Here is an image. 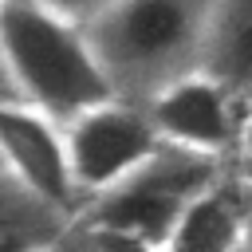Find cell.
Instances as JSON below:
<instances>
[{
    "label": "cell",
    "instance_id": "cell-1",
    "mask_svg": "<svg viewBox=\"0 0 252 252\" xmlns=\"http://www.w3.org/2000/svg\"><path fill=\"white\" fill-rule=\"evenodd\" d=\"M0 59L4 98L32 102L59 122L122 94L91 28L39 0H0Z\"/></svg>",
    "mask_w": 252,
    "mask_h": 252
},
{
    "label": "cell",
    "instance_id": "cell-2",
    "mask_svg": "<svg viewBox=\"0 0 252 252\" xmlns=\"http://www.w3.org/2000/svg\"><path fill=\"white\" fill-rule=\"evenodd\" d=\"M217 0H118L91 39L126 98L146 102L165 83L201 71Z\"/></svg>",
    "mask_w": 252,
    "mask_h": 252
},
{
    "label": "cell",
    "instance_id": "cell-3",
    "mask_svg": "<svg viewBox=\"0 0 252 252\" xmlns=\"http://www.w3.org/2000/svg\"><path fill=\"white\" fill-rule=\"evenodd\" d=\"M232 165L236 161H220V158H209V154L165 146L158 158H150L126 181H118L114 189L94 197L79 220L122 232L150 252H165L185 209L209 185H217Z\"/></svg>",
    "mask_w": 252,
    "mask_h": 252
},
{
    "label": "cell",
    "instance_id": "cell-4",
    "mask_svg": "<svg viewBox=\"0 0 252 252\" xmlns=\"http://www.w3.org/2000/svg\"><path fill=\"white\" fill-rule=\"evenodd\" d=\"M63 130H67L71 165H75L79 189L87 193V205L102 197L106 189H114L118 181H126L134 169H142L150 158H158L169 146L161 130L154 126L146 102L126 98V94L87 106L83 114L63 122Z\"/></svg>",
    "mask_w": 252,
    "mask_h": 252
},
{
    "label": "cell",
    "instance_id": "cell-5",
    "mask_svg": "<svg viewBox=\"0 0 252 252\" xmlns=\"http://www.w3.org/2000/svg\"><path fill=\"white\" fill-rule=\"evenodd\" d=\"M146 110L169 146L209 154L220 161H236L244 94L232 91L220 75H213L205 67L189 71V75L165 83L158 94H150Z\"/></svg>",
    "mask_w": 252,
    "mask_h": 252
},
{
    "label": "cell",
    "instance_id": "cell-6",
    "mask_svg": "<svg viewBox=\"0 0 252 252\" xmlns=\"http://www.w3.org/2000/svg\"><path fill=\"white\" fill-rule=\"evenodd\" d=\"M0 150H4V173H12L20 185H28L43 201L59 205L75 220L87 213V193L79 189L71 150H67V130L59 118L43 114L32 102L4 98Z\"/></svg>",
    "mask_w": 252,
    "mask_h": 252
},
{
    "label": "cell",
    "instance_id": "cell-7",
    "mask_svg": "<svg viewBox=\"0 0 252 252\" xmlns=\"http://www.w3.org/2000/svg\"><path fill=\"white\" fill-rule=\"evenodd\" d=\"M165 252H248V185L236 165L185 209Z\"/></svg>",
    "mask_w": 252,
    "mask_h": 252
},
{
    "label": "cell",
    "instance_id": "cell-8",
    "mask_svg": "<svg viewBox=\"0 0 252 252\" xmlns=\"http://www.w3.org/2000/svg\"><path fill=\"white\" fill-rule=\"evenodd\" d=\"M0 185V252H51L79 224L71 213L20 185L12 173H4Z\"/></svg>",
    "mask_w": 252,
    "mask_h": 252
},
{
    "label": "cell",
    "instance_id": "cell-9",
    "mask_svg": "<svg viewBox=\"0 0 252 252\" xmlns=\"http://www.w3.org/2000/svg\"><path fill=\"white\" fill-rule=\"evenodd\" d=\"M201 67L252 98V0H217Z\"/></svg>",
    "mask_w": 252,
    "mask_h": 252
},
{
    "label": "cell",
    "instance_id": "cell-10",
    "mask_svg": "<svg viewBox=\"0 0 252 252\" xmlns=\"http://www.w3.org/2000/svg\"><path fill=\"white\" fill-rule=\"evenodd\" d=\"M39 4H47V8H55V12H63V16H71V20H79V24H94L98 16H106L118 0H39Z\"/></svg>",
    "mask_w": 252,
    "mask_h": 252
},
{
    "label": "cell",
    "instance_id": "cell-11",
    "mask_svg": "<svg viewBox=\"0 0 252 252\" xmlns=\"http://www.w3.org/2000/svg\"><path fill=\"white\" fill-rule=\"evenodd\" d=\"M236 169L252 173V98L244 102V118H240V142H236Z\"/></svg>",
    "mask_w": 252,
    "mask_h": 252
},
{
    "label": "cell",
    "instance_id": "cell-12",
    "mask_svg": "<svg viewBox=\"0 0 252 252\" xmlns=\"http://www.w3.org/2000/svg\"><path fill=\"white\" fill-rule=\"evenodd\" d=\"M51 252H87V248H83V240H79V236H75V228H71V236H67L63 244H55Z\"/></svg>",
    "mask_w": 252,
    "mask_h": 252
}]
</instances>
